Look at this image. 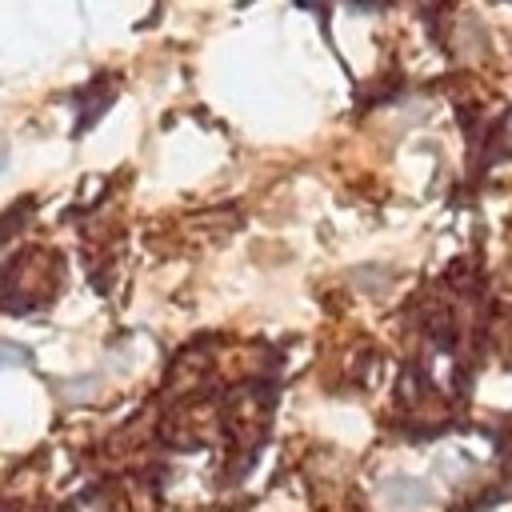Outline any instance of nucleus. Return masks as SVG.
<instances>
[{
  "label": "nucleus",
  "instance_id": "nucleus-2",
  "mask_svg": "<svg viewBox=\"0 0 512 512\" xmlns=\"http://www.w3.org/2000/svg\"><path fill=\"white\" fill-rule=\"evenodd\" d=\"M0 172H4V152H0Z\"/></svg>",
  "mask_w": 512,
  "mask_h": 512
},
{
  "label": "nucleus",
  "instance_id": "nucleus-1",
  "mask_svg": "<svg viewBox=\"0 0 512 512\" xmlns=\"http://www.w3.org/2000/svg\"><path fill=\"white\" fill-rule=\"evenodd\" d=\"M12 364H28V352L20 344H0V368H12Z\"/></svg>",
  "mask_w": 512,
  "mask_h": 512
}]
</instances>
